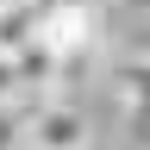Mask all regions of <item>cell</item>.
Listing matches in <instances>:
<instances>
[{
  "instance_id": "7a4b0ae2",
  "label": "cell",
  "mask_w": 150,
  "mask_h": 150,
  "mask_svg": "<svg viewBox=\"0 0 150 150\" xmlns=\"http://www.w3.org/2000/svg\"><path fill=\"white\" fill-rule=\"evenodd\" d=\"M44 44L63 56V63H75V56L94 44V13L81 6V0H56V6H44Z\"/></svg>"
},
{
  "instance_id": "6da1fadb",
  "label": "cell",
  "mask_w": 150,
  "mask_h": 150,
  "mask_svg": "<svg viewBox=\"0 0 150 150\" xmlns=\"http://www.w3.org/2000/svg\"><path fill=\"white\" fill-rule=\"evenodd\" d=\"M88 144H94V131H88V119L69 100H38V112H31V150H88Z\"/></svg>"
},
{
  "instance_id": "277c9868",
  "label": "cell",
  "mask_w": 150,
  "mask_h": 150,
  "mask_svg": "<svg viewBox=\"0 0 150 150\" xmlns=\"http://www.w3.org/2000/svg\"><path fill=\"white\" fill-rule=\"evenodd\" d=\"M31 44H44V0H13L0 13V56H25Z\"/></svg>"
},
{
  "instance_id": "9c48e42d",
  "label": "cell",
  "mask_w": 150,
  "mask_h": 150,
  "mask_svg": "<svg viewBox=\"0 0 150 150\" xmlns=\"http://www.w3.org/2000/svg\"><path fill=\"white\" fill-rule=\"evenodd\" d=\"M6 6H13V0H0V13H6Z\"/></svg>"
},
{
  "instance_id": "8992f818",
  "label": "cell",
  "mask_w": 150,
  "mask_h": 150,
  "mask_svg": "<svg viewBox=\"0 0 150 150\" xmlns=\"http://www.w3.org/2000/svg\"><path fill=\"white\" fill-rule=\"evenodd\" d=\"M0 150H31V119L19 106H0Z\"/></svg>"
},
{
  "instance_id": "3957f363",
  "label": "cell",
  "mask_w": 150,
  "mask_h": 150,
  "mask_svg": "<svg viewBox=\"0 0 150 150\" xmlns=\"http://www.w3.org/2000/svg\"><path fill=\"white\" fill-rule=\"evenodd\" d=\"M119 81V100H125V119H131V138L150 144V56H125L112 69Z\"/></svg>"
},
{
  "instance_id": "52a82bcc",
  "label": "cell",
  "mask_w": 150,
  "mask_h": 150,
  "mask_svg": "<svg viewBox=\"0 0 150 150\" xmlns=\"http://www.w3.org/2000/svg\"><path fill=\"white\" fill-rule=\"evenodd\" d=\"M19 94H25V81H19V56H0V106H19Z\"/></svg>"
},
{
  "instance_id": "ba28073f",
  "label": "cell",
  "mask_w": 150,
  "mask_h": 150,
  "mask_svg": "<svg viewBox=\"0 0 150 150\" xmlns=\"http://www.w3.org/2000/svg\"><path fill=\"white\" fill-rule=\"evenodd\" d=\"M125 6H138V13H150V0H125Z\"/></svg>"
},
{
  "instance_id": "5b68a950",
  "label": "cell",
  "mask_w": 150,
  "mask_h": 150,
  "mask_svg": "<svg viewBox=\"0 0 150 150\" xmlns=\"http://www.w3.org/2000/svg\"><path fill=\"white\" fill-rule=\"evenodd\" d=\"M56 69H63V56H56L50 44H31L25 56H19V81H25V94H31V88H56Z\"/></svg>"
}]
</instances>
